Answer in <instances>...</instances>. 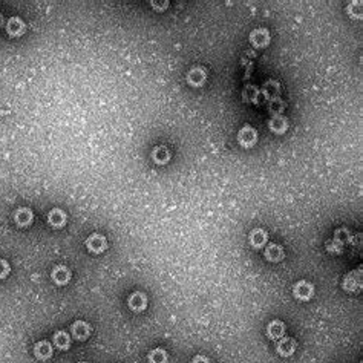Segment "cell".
Instances as JSON below:
<instances>
[{"mask_svg":"<svg viewBox=\"0 0 363 363\" xmlns=\"http://www.w3.org/2000/svg\"><path fill=\"white\" fill-rule=\"evenodd\" d=\"M361 270H352L349 273L345 275L343 281H342V288L348 293H357L361 290V284H363V279H361Z\"/></svg>","mask_w":363,"mask_h":363,"instance_id":"cell-1","label":"cell"},{"mask_svg":"<svg viewBox=\"0 0 363 363\" xmlns=\"http://www.w3.org/2000/svg\"><path fill=\"white\" fill-rule=\"evenodd\" d=\"M238 143H239V146L244 147V149H251V147H254L256 143H257V132H256V129L251 127V126H248V124L242 126V127L239 129V132H238Z\"/></svg>","mask_w":363,"mask_h":363,"instance_id":"cell-2","label":"cell"},{"mask_svg":"<svg viewBox=\"0 0 363 363\" xmlns=\"http://www.w3.org/2000/svg\"><path fill=\"white\" fill-rule=\"evenodd\" d=\"M293 296L300 302H308L314 296V285L308 281H299L293 287Z\"/></svg>","mask_w":363,"mask_h":363,"instance_id":"cell-3","label":"cell"},{"mask_svg":"<svg viewBox=\"0 0 363 363\" xmlns=\"http://www.w3.org/2000/svg\"><path fill=\"white\" fill-rule=\"evenodd\" d=\"M270 41H271V35L267 28H256L250 32V43L257 49L267 48Z\"/></svg>","mask_w":363,"mask_h":363,"instance_id":"cell-4","label":"cell"},{"mask_svg":"<svg viewBox=\"0 0 363 363\" xmlns=\"http://www.w3.org/2000/svg\"><path fill=\"white\" fill-rule=\"evenodd\" d=\"M86 248L90 251V253H95V254H100L103 251L108 250V241L106 238L100 235V233H92L87 236L86 239Z\"/></svg>","mask_w":363,"mask_h":363,"instance_id":"cell-5","label":"cell"},{"mask_svg":"<svg viewBox=\"0 0 363 363\" xmlns=\"http://www.w3.org/2000/svg\"><path fill=\"white\" fill-rule=\"evenodd\" d=\"M186 81L192 86V87H201L205 84L207 81V71L202 66H195L192 68L187 75H186Z\"/></svg>","mask_w":363,"mask_h":363,"instance_id":"cell-6","label":"cell"},{"mask_svg":"<svg viewBox=\"0 0 363 363\" xmlns=\"http://www.w3.org/2000/svg\"><path fill=\"white\" fill-rule=\"evenodd\" d=\"M147 296L143 291H135L129 296L127 299V306L130 308V311L133 313H143V311L147 308Z\"/></svg>","mask_w":363,"mask_h":363,"instance_id":"cell-7","label":"cell"},{"mask_svg":"<svg viewBox=\"0 0 363 363\" xmlns=\"http://www.w3.org/2000/svg\"><path fill=\"white\" fill-rule=\"evenodd\" d=\"M90 333H92V328H90V325H89L87 322H84V321H75V322L71 325V334H72V337H74L75 340H78V342L87 340L89 336H90Z\"/></svg>","mask_w":363,"mask_h":363,"instance_id":"cell-8","label":"cell"},{"mask_svg":"<svg viewBox=\"0 0 363 363\" xmlns=\"http://www.w3.org/2000/svg\"><path fill=\"white\" fill-rule=\"evenodd\" d=\"M296 348H297V343L293 337L284 336L282 339L276 340V352L281 357H291L294 354Z\"/></svg>","mask_w":363,"mask_h":363,"instance_id":"cell-9","label":"cell"},{"mask_svg":"<svg viewBox=\"0 0 363 363\" xmlns=\"http://www.w3.org/2000/svg\"><path fill=\"white\" fill-rule=\"evenodd\" d=\"M264 256H265V259H267L268 262L278 264V262L284 261V257H285V250H284L282 245L275 244V242H270L268 245H265Z\"/></svg>","mask_w":363,"mask_h":363,"instance_id":"cell-10","label":"cell"},{"mask_svg":"<svg viewBox=\"0 0 363 363\" xmlns=\"http://www.w3.org/2000/svg\"><path fill=\"white\" fill-rule=\"evenodd\" d=\"M248 242L256 250L262 248L268 244V233L264 229H253L248 235Z\"/></svg>","mask_w":363,"mask_h":363,"instance_id":"cell-11","label":"cell"},{"mask_svg":"<svg viewBox=\"0 0 363 363\" xmlns=\"http://www.w3.org/2000/svg\"><path fill=\"white\" fill-rule=\"evenodd\" d=\"M71 278H72V273L66 265H56L53 268V271H51V279H53L54 284H57V285L69 284Z\"/></svg>","mask_w":363,"mask_h":363,"instance_id":"cell-12","label":"cell"},{"mask_svg":"<svg viewBox=\"0 0 363 363\" xmlns=\"http://www.w3.org/2000/svg\"><path fill=\"white\" fill-rule=\"evenodd\" d=\"M152 160L155 164H158V166H166L169 164L170 158H172V152L166 147V146H157V147H153L152 150Z\"/></svg>","mask_w":363,"mask_h":363,"instance_id":"cell-13","label":"cell"},{"mask_svg":"<svg viewBox=\"0 0 363 363\" xmlns=\"http://www.w3.org/2000/svg\"><path fill=\"white\" fill-rule=\"evenodd\" d=\"M34 221V213L31 209H28V207H20V209H17L14 212V222L19 225V227H29Z\"/></svg>","mask_w":363,"mask_h":363,"instance_id":"cell-14","label":"cell"},{"mask_svg":"<svg viewBox=\"0 0 363 363\" xmlns=\"http://www.w3.org/2000/svg\"><path fill=\"white\" fill-rule=\"evenodd\" d=\"M7 32L10 37H22L26 32V25L20 17H11L7 22Z\"/></svg>","mask_w":363,"mask_h":363,"instance_id":"cell-15","label":"cell"},{"mask_svg":"<svg viewBox=\"0 0 363 363\" xmlns=\"http://www.w3.org/2000/svg\"><path fill=\"white\" fill-rule=\"evenodd\" d=\"M54 354V349H53V345H51L48 340H40L34 345V355L35 358L44 361V360H49Z\"/></svg>","mask_w":363,"mask_h":363,"instance_id":"cell-16","label":"cell"},{"mask_svg":"<svg viewBox=\"0 0 363 363\" xmlns=\"http://www.w3.org/2000/svg\"><path fill=\"white\" fill-rule=\"evenodd\" d=\"M68 222V216L62 209H53L48 213V224L54 229H62Z\"/></svg>","mask_w":363,"mask_h":363,"instance_id":"cell-17","label":"cell"},{"mask_svg":"<svg viewBox=\"0 0 363 363\" xmlns=\"http://www.w3.org/2000/svg\"><path fill=\"white\" fill-rule=\"evenodd\" d=\"M267 336L271 339V340H279L285 336V324L279 319H275L271 321L268 325H267Z\"/></svg>","mask_w":363,"mask_h":363,"instance_id":"cell-18","label":"cell"},{"mask_svg":"<svg viewBox=\"0 0 363 363\" xmlns=\"http://www.w3.org/2000/svg\"><path fill=\"white\" fill-rule=\"evenodd\" d=\"M268 127L276 135H284L288 130V120L284 115H275L268 121Z\"/></svg>","mask_w":363,"mask_h":363,"instance_id":"cell-19","label":"cell"},{"mask_svg":"<svg viewBox=\"0 0 363 363\" xmlns=\"http://www.w3.org/2000/svg\"><path fill=\"white\" fill-rule=\"evenodd\" d=\"M53 342L56 345V348H59L60 351H66L71 348V336L66 331H56L53 336Z\"/></svg>","mask_w":363,"mask_h":363,"instance_id":"cell-20","label":"cell"},{"mask_svg":"<svg viewBox=\"0 0 363 363\" xmlns=\"http://www.w3.org/2000/svg\"><path fill=\"white\" fill-rule=\"evenodd\" d=\"M147 360H149V363H167L169 355L163 348H155V349L149 351Z\"/></svg>","mask_w":363,"mask_h":363,"instance_id":"cell-21","label":"cell"},{"mask_svg":"<svg viewBox=\"0 0 363 363\" xmlns=\"http://www.w3.org/2000/svg\"><path fill=\"white\" fill-rule=\"evenodd\" d=\"M333 239H334L339 245H342V247L345 248V245L352 241V236H351V233H349V230H348L346 227H340V229H337V230L334 232Z\"/></svg>","mask_w":363,"mask_h":363,"instance_id":"cell-22","label":"cell"},{"mask_svg":"<svg viewBox=\"0 0 363 363\" xmlns=\"http://www.w3.org/2000/svg\"><path fill=\"white\" fill-rule=\"evenodd\" d=\"M11 273V265L5 259H0V279H7Z\"/></svg>","mask_w":363,"mask_h":363,"instance_id":"cell-23","label":"cell"},{"mask_svg":"<svg viewBox=\"0 0 363 363\" xmlns=\"http://www.w3.org/2000/svg\"><path fill=\"white\" fill-rule=\"evenodd\" d=\"M150 5L153 7L155 11H166V10L169 8L170 4L166 0V2H161V4H158V2H150Z\"/></svg>","mask_w":363,"mask_h":363,"instance_id":"cell-24","label":"cell"},{"mask_svg":"<svg viewBox=\"0 0 363 363\" xmlns=\"http://www.w3.org/2000/svg\"><path fill=\"white\" fill-rule=\"evenodd\" d=\"M192 363H210V360H209V357L198 354V355H195V357L192 358Z\"/></svg>","mask_w":363,"mask_h":363,"instance_id":"cell-25","label":"cell"},{"mask_svg":"<svg viewBox=\"0 0 363 363\" xmlns=\"http://www.w3.org/2000/svg\"><path fill=\"white\" fill-rule=\"evenodd\" d=\"M5 25V17H4V14L0 13V28H2Z\"/></svg>","mask_w":363,"mask_h":363,"instance_id":"cell-26","label":"cell"},{"mask_svg":"<svg viewBox=\"0 0 363 363\" xmlns=\"http://www.w3.org/2000/svg\"><path fill=\"white\" fill-rule=\"evenodd\" d=\"M78 363H89V361H78Z\"/></svg>","mask_w":363,"mask_h":363,"instance_id":"cell-27","label":"cell"}]
</instances>
